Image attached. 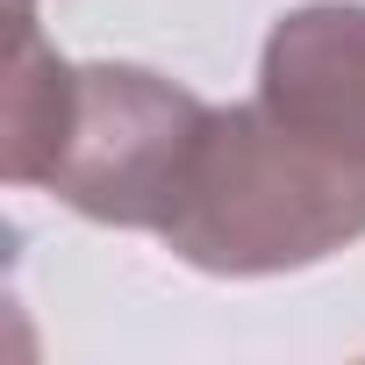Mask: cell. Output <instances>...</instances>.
<instances>
[{
	"label": "cell",
	"mask_w": 365,
	"mask_h": 365,
	"mask_svg": "<svg viewBox=\"0 0 365 365\" xmlns=\"http://www.w3.org/2000/svg\"><path fill=\"white\" fill-rule=\"evenodd\" d=\"M365 237V172L279 129L258 101L208 108L158 244L215 279L301 272Z\"/></svg>",
	"instance_id": "obj_2"
},
{
	"label": "cell",
	"mask_w": 365,
	"mask_h": 365,
	"mask_svg": "<svg viewBox=\"0 0 365 365\" xmlns=\"http://www.w3.org/2000/svg\"><path fill=\"white\" fill-rule=\"evenodd\" d=\"M258 108L301 143L365 172V0H315L272 22Z\"/></svg>",
	"instance_id": "obj_3"
},
{
	"label": "cell",
	"mask_w": 365,
	"mask_h": 365,
	"mask_svg": "<svg viewBox=\"0 0 365 365\" xmlns=\"http://www.w3.org/2000/svg\"><path fill=\"white\" fill-rule=\"evenodd\" d=\"M201 129V93L143 65H65L22 15L8 65V122H0L8 187H43L86 222L158 237Z\"/></svg>",
	"instance_id": "obj_1"
}]
</instances>
